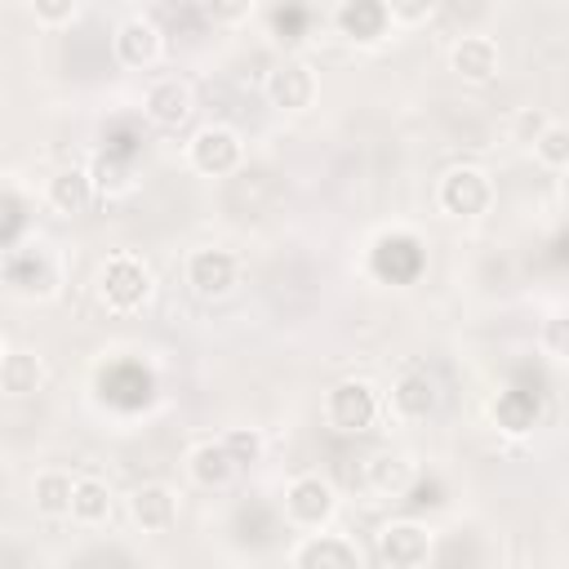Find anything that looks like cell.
<instances>
[{
  "instance_id": "6da1fadb",
  "label": "cell",
  "mask_w": 569,
  "mask_h": 569,
  "mask_svg": "<svg viewBox=\"0 0 569 569\" xmlns=\"http://www.w3.org/2000/svg\"><path fill=\"white\" fill-rule=\"evenodd\" d=\"M156 293V276L138 253H111L98 271V302L116 316H133L151 302Z\"/></svg>"
},
{
  "instance_id": "7a4b0ae2",
  "label": "cell",
  "mask_w": 569,
  "mask_h": 569,
  "mask_svg": "<svg viewBox=\"0 0 569 569\" xmlns=\"http://www.w3.org/2000/svg\"><path fill=\"white\" fill-rule=\"evenodd\" d=\"M325 427L338 436H360L382 418V391L369 378H338L320 400Z\"/></svg>"
},
{
  "instance_id": "3957f363",
  "label": "cell",
  "mask_w": 569,
  "mask_h": 569,
  "mask_svg": "<svg viewBox=\"0 0 569 569\" xmlns=\"http://www.w3.org/2000/svg\"><path fill=\"white\" fill-rule=\"evenodd\" d=\"M280 507H284V520L298 529V533H325L338 516V489L329 476L320 471H302L284 485L280 493Z\"/></svg>"
},
{
  "instance_id": "277c9868",
  "label": "cell",
  "mask_w": 569,
  "mask_h": 569,
  "mask_svg": "<svg viewBox=\"0 0 569 569\" xmlns=\"http://www.w3.org/2000/svg\"><path fill=\"white\" fill-rule=\"evenodd\" d=\"M498 200V187L489 178V169L480 164H449L436 182V204L440 213L458 218V222H471V218H485Z\"/></svg>"
},
{
  "instance_id": "5b68a950",
  "label": "cell",
  "mask_w": 569,
  "mask_h": 569,
  "mask_svg": "<svg viewBox=\"0 0 569 569\" xmlns=\"http://www.w3.org/2000/svg\"><path fill=\"white\" fill-rule=\"evenodd\" d=\"M58 284H62V267H58V258H53L49 244L36 240V244H18V249L4 253V289L13 298L44 302V298L58 293Z\"/></svg>"
},
{
  "instance_id": "8992f818",
  "label": "cell",
  "mask_w": 569,
  "mask_h": 569,
  "mask_svg": "<svg viewBox=\"0 0 569 569\" xmlns=\"http://www.w3.org/2000/svg\"><path fill=\"white\" fill-rule=\"evenodd\" d=\"M187 164L200 178H227L244 164V142L231 124H200L187 138Z\"/></svg>"
},
{
  "instance_id": "52a82bcc",
  "label": "cell",
  "mask_w": 569,
  "mask_h": 569,
  "mask_svg": "<svg viewBox=\"0 0 569 569\" xmlns=\"http://www.w3.org/2000/svg\"><path fill=\"white\" fill-rule=\"evenodd\" d=\"M182 280H187V289L196 298L218 302V298H227L240 284V258L231 249H218V244L191 249L187 262H182Z\"/></svg>"
},
{
  "instance_id": "ba28073f",
  "label": "cell",
  "mask_w": 569,
  "mask_h": 569,
  "mask_svg": "<svg viewBox=\"0 0 569 569\" xmlns=\"http://www.w3.org/2000/svg\"><path fill=\"white\" fill-rule=\"evenodd\" d=\"M316 93H320V76H316V67L307 58H280L262 76V98L276 111H289V116L293 111H307L316 102Z\"/></svg>"
},
{
  "instance_id": "9c48e42d",
  "label": "cell",
  "mask_w": 569,
  "mask_h": 569,
  "mask_svg": "<svg viewBox=\"0 0 569 569\" xmlns=\"http://www.w3.org/2000/svg\"><path fill=\"white\" fill-rule=\"evenodd\" d=\"M436 551V533L422 520H387L378 529V560L387 569H422Z\"/></svg>"
},
{
  "instance_id": "30bf717a",
  "label": "cell",
  "mask_w": 569,
  "mask_h": 569,
  "mask_svg": "<svg viewBox=\"0 0 569 569\" xmlns=\"http://www.w3.org/2000/svg\"><path fill=\"white\" fill-rule=\"evenodd\" d=\"M111 53H116V62L129 67V71L156 67L160 53H164V31H160V22L147 18V13L120 18V22H116V36H111Z\"/></svg>"
},
{
  "instance_id": "8fae6325",
  "label": "cell",
  "mask_w": 569,
  "mask_h": 569,
  "mask_svg": "<svg viewBox=\"0 0 569 569\" xmlns=\"http://www.w3.org/2000/svg\"><path fill=\"white\" fill-rule=\"evenodd\" d=\"M191 111H196V93H191V84L182 76H156L147 84V93H142V116L156 129L178 133V129H187Z\"/></svg>"
},
{
  "instance_id": "7c38bea8",
  "label": "cell",
  "mask_w": 569,
  "mask_h": 569,
  "mask_svg": "<svg viewBox=\"0 0 569 569\" xmlns=\"http://www.w3.org/2000/svg\"><path fill=\"white\" fill-rule=\"evenodd\" d=\"M449 71L462 80V84H493L498 71H502V49L493 36H480V31H467L449 44Z\"/></svg>"
},
{
  "instance_id": "4fadbf2b",
  "label": "cell",
  "mask_w": 569,
  "mask_h": 569,
  "mask_svg": "<svg viewBox=\"0 0 569 569\" xmlns=\"http://www.w3.org/2000/svg\"><path fill=\"white\" fill-rule=\"evenodd\" d=\"M178 511H182V502H178V489L173 485H164V480H142L133 493H129V520L142 529V533H169L173 525H178Z\"/></svg>"
},
{
  "instance_id": "5bb4252c",
  "label": "cell",
  "mask_w": 569,
  "mask_h": 569,
  "mask_svg": "<svg viewBox=\"0 0 569 569\" xmlns=\"http://www.w3.org/2000/svg\"><path fill=\"white\" fill-rule=\"evenodd\" d=\"M289 569H365L360 547L347 533H302L289 556Z\"/></svg>"
},
{
  "instance_id": "9a60e30c",
  "label": "cell",
  "mask_w": 569,
  "mask_h": 569,
  "mask_svg": "<svg viewBox=\"0 0 569 569\" xmlns=\"http://www.w3.org/2000/svg\"><path fill=\"white\" fill-rule=\"evenodd\" d=\"M391 413L400 422H427L436 409H440V382L427 373V369H405L396 382H391V396H387Z\"/></svg>"
},
{
  "instance_id": "2e32d148",
  "label": "cell",
  "mask_w": 569,
  "mask_h": 569,
  "mask_svg": "<svg viewBox=\"0 0 569 569\" xmlns=\"http://www.w3.org/2000/svg\"><path fill=\"white\" fill-rule=\"evenodd\" d=\"M98 187H93V173L89 164H62L58 173H49L44 182V204L58 213V218H80L89 204H93Z\"/></svg>"
},
{
  "instance_id": "e0dca14e",
  "label": "cell",
  "mask_w": 569,
  "mask_h": 569,
  "mask_svg": "<svg viewBox=\"0 0 569 569\" xmlns=\"http://www.w3.org/2000/svg\"><path fill=\"white\" fill-rule=\"evenodd\" d=\"M333 27L356 44H378V40H387L396 31L391 27V9L382 0H347V4H338L333 9Z\"/></svg>"
},
{
  "instance_id": "ac0fdd59",
  "label": "cell",
  "mask_w": 569,
  "mask_h": 569,
  "mask_svg": "<svg viewBox=\"0 0 569 569\" xmlns=\"http://www.w3.org/2000/svg\"><path fill=\"white\" fill-rule=\"evenodd\" d=\"M187 476H191V485H200V489H227V485L240 476V462L227 453L222 440H196V445L187 449Z\"/></svg>"
},
{
  "instance_id": "d6986e66",
  "label": "cell",
  "mask_w": 569,
  "mask_h": 569,
  "mask_svg": "<svg viewBox=\"0 0 569 569\" xmlns=\"http://www.w3.org/2000/svg\"><path fill=\"white\" fill-rule=\"evenodd\" d=\"M71 502H76V476L62 467H44L31 480V507L44 520H71Z\"/></svg>"
},
{
  "instance_id": "ffe728a7",
  "label": "cell",
  "mask_w": 569,
  "mask_h": 569,
  "mask_svg": "<svg viewBox=\"0 0 569 569\" xmlns=\"http://www.w3.org/2000/svg\"><path fill=\"white\" fill-rule=\"evenodd\" d=\"M40 387H44V360L36 351L4 347V356H0V391L22 400V396H36Z\"/></svg>"
},
{
  "instance_id": "44dd1931",
  "label": "cell",
  "mask_w": 569,
  "mask_h": 569,
  "mask_svg": "<svg viewBox=\"0 0 569 569\" xmlns=\"http://www.w3.org/2000/svg\"><path fill=\"white\" fill-rule=\"evenodd\" d=\"M365 485L378 493V498H400L409 485H413V462L405 453H391V449H378L365 458Z\"/></svg>"
},
{
  "instance_id": "7402d4cb",
  "label": "cell",
  "mask_w": 569,
  "mask_h": 569,
  "mask_svg": "<svg viewBox=\"0 0 569 569\" xmlns=\"http://www.w3.org/2000/svg\"><path fill=\"white\" fill-rule=\"evenodd\" d=\"M76 525H107L111 520V485L98 476H76V502H71Z\"/></svg>"
},
{
  "instance_id": "603a6c76",
  "label": "cell",
  "mask_w": 569,
  "mask_h": 569,
  "mask_svg": "<svg viewBox=\"0 0 569 569\" xmlns=\"http://www.w3.org/2000/svg\"><path fill=\"white\" fill-rule=\"evenodd\" d=\"M89 173H93L98 196H120V191L133 187V169H129L120 156H111V151H102V156L89 164Z\"/></svg>"
},
{
  "instance_id": "cb8c5ba5",
  "label": "cell",
  "mask_w": 569,
  "mask_h": 569,
  "mask_svg": "<svg viewBox=\"0 0 569 569\" xmlns=\"http://www.w3.org/2000/svg\"><path fill=\"white\" fill-rule=\"evenodd\" d=\"M538 351L556 365H569V311H556L538 325Z\"/></svg>"
},
{
  "instance_id": "d4e9b609",
  "label": "cell",
  "mask_w": 569,
  "mask_h": 569,
  "mask_svg": "<svg viewBox=\"0 0 569 569\" xmlns=\"http://www.w3.org/2000/svg\"><path fill=\"white\" fill-rule=\"evenodd\" d=\"M533 156H538V164L542 169H569V124H547V133L533 142Z\"/></svg>"
},
{
  "instance_id": "484cf974",
  "label": "cell",
  "mask_w": 569,
  "mask_h": 569,
  "mask_svg": "<svg viewBox=\"0 0 569 569\" xmlns=\"http://www.w3.org/2000/svg\"><path fill=\"white\" fill-rule=\"evenodd\" d=\"M547 116L538 111V107H516L511 116H507V142H516V147H533L542 133H547Z\"/></svg>"
},
{
  "instance_id": "4316f807",
  "label": "cell",
  "mask_w": 569,
  "mask_h": 569,
  "mask_svg": "<svg viewBox=\"0 0 569 569\" xmlns=\"http://www.w3.org/2000/svg\"><path fill=\"white\" fill-rule=\"evenodd\" d=\"M218 440L227 445V453H231L240 467L258 462V458H262V449H267V440H262V431H258V427H227Z\"/></svg>"
},
{
  "instance_id": "83f0119b",
  "label": "cell",
  "mask_w": 569,
  "mask_h": 569,
  "mask_svg": "<svg viewBox=\"0 0 569 569\" xmlns=\"http://www.w3.org/2000/svg\"><path fill=\"white\" fill-rule=\"evenodd\" d=\"M31 9V18H36V27H71L76 18H80V4L76 0H31L27 4Z\"/></svg>"
},
{
  "instance_id": "f1b7e54d",
  "label": "cell",
  "mask_w": 569,
  "mask_h": 569,
  "mask_svg": "<svg viewBox=\"0 0 569 569\" xmlns=\"http://www.w3.org/2000/svg\"><path fill=\"white\" fill-rule=\"evenodd\" d=\"M391 27H422L436 18V4L431 0H391Z\"/></svg>"
},
{
  "instance_id": "f546056e",
  "label": "cell",
  "mask_w": 569,
  "mask_h": 569,
  "mask_svg": "<svg viewBox=\"0 0 569 569\" xmlns=\"http://www.w3.org/2000/svg\"><path fill=\"white\" fill-rule=\"evenodd\" d=\"M22 218H27V213H22V204H18V191L9 187V191H4V227H0V244H4V253H9V249H18Z\"/></svg>"
},
{
  "instance_id": "4dcf8cb0",
  "label": "cell",
  "mask_w": 569,
  "mask_h": 569,
  "mask_svg": "<svg viewBox=\"0 0 569 569\" xmlns=\"http://www.w3.org/2000/svg\"><path fill=\"white\" fill-rule=\"evenodd\" d=\"M249 13H253V4H204V18H213V22H236Z\"/></svg>"
}]
</instances>
